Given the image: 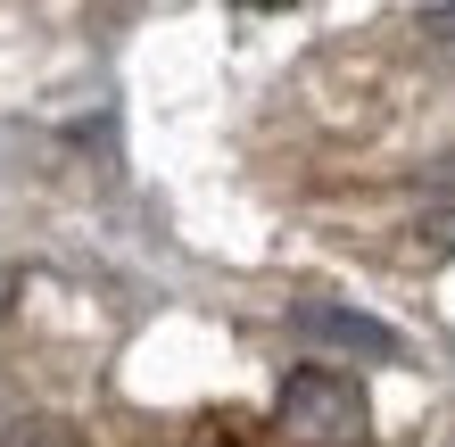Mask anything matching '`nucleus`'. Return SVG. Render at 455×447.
<instances>
[{"instance_id": "nucleus-5", "label": "nucleus", "mask_w": 455, "mask_h": 447, "mask_svg": "<svg viewBox=\"0 0 455 447\" xmlns=\"http://www.w3.org/2000/svg\"><path fill=\"white\" fill-rule=\"evenodd\" d=\"M9 291H17V282H9V274H0V299H9Z\"/></svg>"}, {"instance_id": "nucleus-4", "label": "nucleus", "mask_w": 455, "mask_h": 447, "mask_svg": "<svg viewBox=\"0 0 455 447\" xmlns=\"http://www.w3.org/2000/svg\"><path fill=\"white\" fill-rule=\"evenodd\" d=\"M17 447H67V439H59V431H25Z\"/></svg>"}, {"instance_id": "nucleus-1", "label": "nucleus", "mask_w": 455, "mask_h": 447, "mask_svg": "<svg viewBox=\"0 0 455 447\" xmlns=\"http://www.w3.org/2000/svg\"><path fill=\"white\" fill-rule=\"evenodd\" d=\"M274 414L299 439H315V447H356L364 439V389L347 381V373H290L282 398H274Z\"/></svg>"}, {"instance_id": "nucleus-3", "label": "nucleus", "mask_w": 455, "mask_h": 447, "mask_svg": "<svg viewBox=\"0 0 455 447\" xmlns=\"http://www.w3.org/2000/svg\"><path fill=\"white\" fill-rule=\"evenodd\" d=\"M422 34H431L439 50H455V0H447V9H422Z\"/></svg>"}, {"instance_id": "nucleus-2", "label": "nucleus", "mask_w": 455, "mask_h": 447, "mask_svg": "<svg viewBox=\"0 0 455 447\" xmlns=\"http://www.w3.org/2000/svg\"><path fill=\"white\" fill-rule=\"evenodd\" d=\"M299 331L315 339V348H339V356H364V364H389L397 356V331L372 323V315L356 307H331V299H307L299 307Z\"/></svg>"}]
</instances>
